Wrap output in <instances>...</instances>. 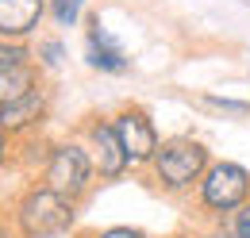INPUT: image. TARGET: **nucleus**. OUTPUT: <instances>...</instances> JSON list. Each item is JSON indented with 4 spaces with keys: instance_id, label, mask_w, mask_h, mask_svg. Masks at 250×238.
Segmentation results:
<instances>
[{
    "instance_id": "nucleus-1",
    "label": "nucleus",
    "mask_w": 250,
    "mask_h": 238,
    "mask_svg": "<svg viewBox=\"0 0 250 238\" xmlns=\"http://www.w3.org/2000/svg\"><path fill=\"white\" fill-rule=\"evenodd\" d=\"M8 215L20 238H62L77 227V200L54 192L42 180H27L12 196Z\"/></svg>"
},
{
    "instance_id": "nucleus-2",
    "label": "nucleus",
    "mask_w": 250,
    "mask_h": 238,
    "mask_svg": "<svg viewBox=\"0 0 250 238\" xmlns=\"http://www.w3.org/2000/svg\"><path fill=\"white\" fill-rule=\"evenodd\" d=\"M208 165H212L208 142H200L192 135H166L154 154V161L146 165V177H150V184L162 196L185 200V196L196 192V184H200Z\"/></svg>"
},
{
    "instance_id": "nucleus-3",
    "label": "nucleus",
    "mask_w": 250,
    "mask_h": 238,
    "mask_svg": "<svg viewBox=\"0 0 250 238\" xmlns=\"http://www.w3.org/2000/svg\"><path fill=\"white\" fill-rule=\"evenodd\" d=\"M250 200V169L231 158H212L192 192V211L204 227H223Z\"/></svg>"
},
{
    "instance_id": "nucleus-4",
    "label": "nucleus",
    "mask_w": 250,
    "mask_h": 238,
    "mask_svg": "<svg viewBox=\"0 0 250 238\" xmlns=\"http://www.w3.org/2000/svg\"><path fill=\"white\" fill-rule=\"evenodd\" d=\"M39 180L81 204L96 188L100 177H96V161H93V154H89V146H85L77 135H69V139H54V150H50V158H46Z\"/></svg>"
},
{
    "instance_id": "nucleus-5",
    "label": "nucleus",
    "mask_w": 250,
    "mask_h": 238,
    "mask_svg": "<svg viewBox=\"0 0 250 238\" xmlns=\"http://www.w3.org/2000/svg\"><path fill=\"white\" fill-rule=\"evenodd\" d=\"M77 139H81V142L89 146V154H93L100 184L120 180V177L131 173V161H127L124 146H120V135H116L112 116H104V112H89V116L77 123Z\"/></svg>"
},
{
    "instance_id": "nucleus-6",
    "label": "nucleus",
    "mask_w": 250,
    "mask_h": 238,
    "mask_svg": "<svg viewBox=\"0 0 250 238\" xmlns=\"http://www.w3.org/2000/svg\"><path fill=\"white\" fill-rule=\"evenodd\" d=\"M112 123H116V135H120V146H124L131 169H143L146 173V165L154 161L158 146H162V131H158L154 116L143 104H131L127 100V104H120L112 112Z\"/></svg>"
},
{
    "instance_id": "nucleus-7",
    "label": "nucleus",
    "mask_w": 250,
    "mask_h": 238,
    "mask_svg": "<svg viewBox=\"0 0 250 238\" xmlns=\"http://www.w3.org/2000/svg\"><path fill=\"white\" fill-rule=\"evenodd\" d=\"M85 65L104 73V77H124L131 73V58L120 46V39L100 23V16H89L85 20Z\"/></svg>"
},
{
    "instance_id": "nucleus-8",
    "label": "nucleus",
    "mask_w": 250,
    "mask_h": 238,
    "mask_svg": "<svg viewBox=\"0 0 250 238\" xmlns=\"http://www.w3.org/2000/svg\"><path fill=\"white\" fill-rule=\"evenodd\" d=\"M46 119H50V89L39 85V89L27 92L23 100L0 108V131H4L8 139H27V135H39V131H42Z\"/></svg>"
},
{
    "instance_id": "nucleus-9",
    "label": "nucleus",
    "mask_w": 250,
    "mask_h": 238,
    "mask_svg": "<svg viewBox=\"0 0 250 238\" xmlns=\"http://www.w3.org/2000/svg\"><path fill=\"white\" fill-rule=\"evenodd\" d=\"M50 0H0V39L4 42H35L46 23Z\"/></svg>"
},
{
    "instance_id": "nucleus-10",
    "label": "nucleus",
    "mask_w": 250,
    "mask_h": 238,
    "mask_svg": "<svg viewBox=\"0 0 250 238\" xmlns=\"http://www.w3.org/2000/svg\"><path fill=\"white\" fill-rule=\"evenodd\" d=\"M42 81V69L35 61H16V65H0V108L23 100L27 92H35Z\"/></svg>"
},
{
    "instance_id": "nucleus-11",
    "label": "nucleus",
    "mask_w": 250,
    "mask_h": 238,
    "mask_svg": "<svg viewBox=\"0 0 250 238\" xmlns=\"http://www.w3.org/2000/svg\"><path fill=\"white\" fill-rule=\"evenodd\" d=\"M50 150H54V139H46L42 131H39V135H27V139H16V158H12V165H16L23 177L39 180L46 158H50Z\"/></svg>"
},
{
    "instance_id": "nucleus-12",
    "label": "nucleus",
    "mask_w": 250,
    "mask_h": 238,
    "mask_svg": "<svg viewBox=\"0 0 250 238\" xmlns=\"http://www.w3.org/2000/svg\"><path fill=\"white\" fill-rule=\"evenodd\" d=\"M31 54H35V65L42 73H54L65 65V39L62 35H39L31 42Z\"/></svg>"
},
{
    "instance_id": "nucleus-13",
    "label": "nucleus",
    "mask_w": 250,
    "mask_h": 238,
    "mask_svg": "<svg viewBox=\"0 0 250 238\" xmlns=\"http://www.w3.org/2000/svg\"><path fill=\"white\" fill-rule=\"evenodd\" d=\"M85 8H89V0H50L46 20H50L54 27H81Z\"/></svg>"
},
{
    "instance_id": "nucleus-14",
    "label": "nucleus",
    "mask_w": 250,
    "mask_h": 238,
    "mask_svg": "<svg viewBox=\"0 0 250 238\" xmlns=\"http://www.w3.org/2000/svg\"><path fill=\"white\" fill-rule=\"evenodd\" d=\"M204 108H216L223 116H250V100H235V96H219V92H204L200 96Z\"/></svg>"
},
{
    "instance_id": "nucleus-15",
    "label": "nucleus",
    "mask_w": 250,
    "mask_h": 238,
    "mask_svg": "<svg viewBox=\"0 0 250 238\" xmlns=\"http://www.w3.org/2000/svg\"><path fill=\"white\" fill-rule=\"evenodd\" d=\"M77 238H150L143 227H127V223H116V227H100V231H85Z\"/></svg>"
},
{
    "instance_id": "nucleus-16",
    "label": "nucleus",
    "mask_w": 250,
    "mask_h": 238,
    "mask_svg": "<svg viewBox=\"0 0 250 238\" xmlns=\"http://www.w3.org/2000/svg\"><path fill=\"white\" fill-rule=\"evenodd\" d=\"M223 227H231V235H235V238H250V200L235 211L231 223H223Z\"/></svg>"
},
{
    "instance_id": "nucleus-17",
    "label": "nucleus",
    "mask_w": 250,
    "mask_h": 238,
    "mask_svg": "<svg viewBox=\"0 0 250 238\" xmlns=\"http://www.w3.org/2000/svg\"><path fill=\"white\" fill-rule=\"evenodd\" d=\"M12 158H16V139H8V135L0 131V173L12 165Z\"/></svg>"
},
{
    "instance_id": "nucleus-18",
    "label": "nucleus",
    "mask_w": 250,
    "mask_h": 238,
    "mask_svg": "<svg viewBox=\"0 0 250 238\" xmlns=\"http://www.w3.org/2000/svg\"><path fill=\"white\" fill-rule=\"evenodd\" d=\"M0 238H20L16 227H12V215H8V211H0Z\"/></svg>"
},
{
    "instance_id": "nucleus-19",
    "label": "nucleus",
    "mask_w": 250,
    "mask_h": 238,
    "mask_svg": "<svg viewBox=\"0 0 250 238\" xmlns=\"http://www.w3.org/2000/svg\"><path fill=\"white\" fill-rule=\"evenodd\" d=\"M200 238H235V235H231V227H204Z\"/></svg>"
},
{
    "instance_id": "nucleus-20",
    "label": "nucleus",
    "mask_w": 250,
    "mask_h": 238,
    "mask_svg": "<svg viewBox=\"0 0 250 238\" xmlns=\"http://www.w3.org/2000/svg\"><path fill=\"white\" fill-rule=\"evenodd\" d=\"M166 238H200V235H192V231H173V235H166Z\"/></svg>"
}]
</instances>
